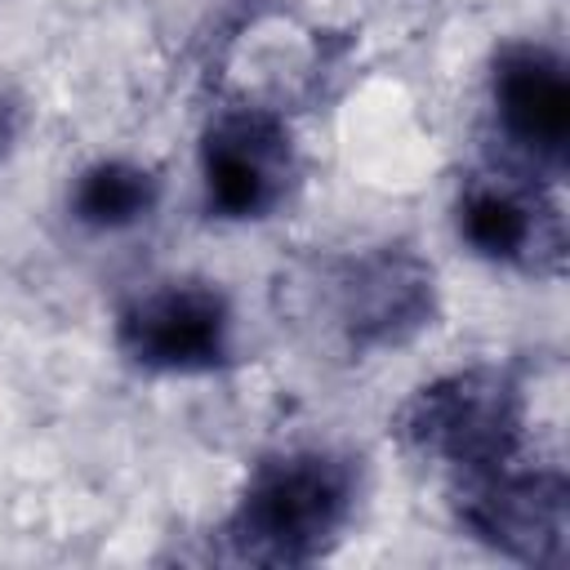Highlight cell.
I'll return each instance as SVG.
<instances>
[{
	"instance_id": "cell-1",
	"label": "cell",
	"mask_w": 570,
	"mask_h": 570,
	"mask_svg": "<svg viewBox=\"0 0 570 570\" xmlns=\"http://www.w3.org/2000/svg\"><path fill=\"white\" fill-rule=\"evenodd\" d=\"M361 494L356 459L298 445L263 454L223 521V543L232 561L249 566H312L347 530Z\"/></svg>"
},
{
	"instance_id": "cell-2",
	"label": "cell",
	"mask_w": 570,
	"mask_h": 570,
	"mask_svg": "<svg viewBox=\"0 0 570 570\" xmlns=\"http://www.w3.org/2000/svg\"><path fill=\"white\" fill-rule=\"evenodd\" d=\"M303 307L347 356L405 347L436 321V272L405 245H379L307 267Z\"/></svg>"
},
{
	"instance_id": "cell-3",
	"label": "cell",
	"mask_w": 570,
	"mask_h": 570,
	"mask_svg": "<svg viewBox=\"0 0 570 570\" xmlns=\"http://www.w3.org/2000/svg\"><path fill=\"white\" fill-rule=\"evenodd\" d=\"M405 450L450 463L463 476L503 468L525 441V387L508 365H468L423 383L396 410Z\"/></svg>"
},
{
	"instance_id": "cell-4",
	"label": "cell",
	"mask_w": 570,
	"mask_h": 570,
	"mask_svg": "<svg viewBox=\"0 0 570 570\" xmlns=\"http://www.w3.org/2000/svg\"><path fill=\"white\" fill-rule=\"evenodd\" d=\"M459 525L508 561L561 570L570 552V485L557 468L468 472L454 490Z\"/></svg>"
},
{
	"instance_id": "cell-5",
	"label": "cell",
	"mask_w": 570,
	"mask_h": 570,
	"mask_svg": "<svg viewBox=\"0 0 570 570\" xmlns=\"http://www.w3.org/2000/svg\"><path fill=\"white\" fill-rule=\"evenodd\" d=\"M116 347L151 374H214L232 365V303L214 281H160L116 316Z\"/></svg>"
},
{
	"instance_id": "cell-6",
	"label": "cell",
	"mask_w": 570,
	"mask_h": 570,
	"mask_svg": "<svg viewBox=\"0 0 570 570\" xmlns=\"http://www.w3.org/2000/svg\"><path fill=\"white\" fill-rule=\"evenodd\" d=\"M298 156L285 120L267 107L218 111L200 134V178L209 214L227 223L267 218L294 187Z\"/></svg>"
},
{
	"instance_id": "cell-7",
	"label": "cell",
	"mask_w": 570,
	"mask_h": 570,
	"mask_svg": "<svg viewBox=\"0 0 570 570\" xmlns=\"http://www.w3.org/2000/svg\"><path fill=\"white\" fill-rule=\"evenodd\" d=\"M490 102L508 147L552 183L570 156V76L548 45H503L490 67Z\"/></svg>"
},
{
	"instance_id": "cell-8",
	"label": "cell",
	"mask_w": 570,
	"mask_h": 570,
	"mask_svg": "<svg viewBox=\"0 0 570 570\" xmlns=\"http://www.w3.org/2000/svg\"><path fill=\"white\" fill-rule=\"evenodd\" d=\"M459 236L485 263L525 267L534 276H557L566 263V223L557 200L517 178H472L454 209Z\"/></svg>"
},
{
	"instance_id": "cell-9",
	"label": "cell",
	"mask_w": 570,
	"mask_h": 570,
	"mask_svg": "<svg viewBox=\"0 0 570 570\" xmlns=\"http://www.w3.org/2000/svg\"><path fill=\"white\" fill-rule=\"evenodd\" d=\"M160 205V178L138 160H98L71 187V218L94 232H120L142 223Z\"/></svg>"
},
{
	"instance_id": "cell-10",
	"label": "cell",
	"mask_w": 570,
	"mask_h": 570,
	"mask_svg": "<svg viewBox=\"0 0 570 570\" xmlns=\"http://www.w3.org/2000/svg\"><path fill=\"white\" fill-rule=\"evenodd\" d=\"M13 129H18V120H13V107L0 98V156L9 151V142H13Z\"/></svg>"
}]
</instances>
